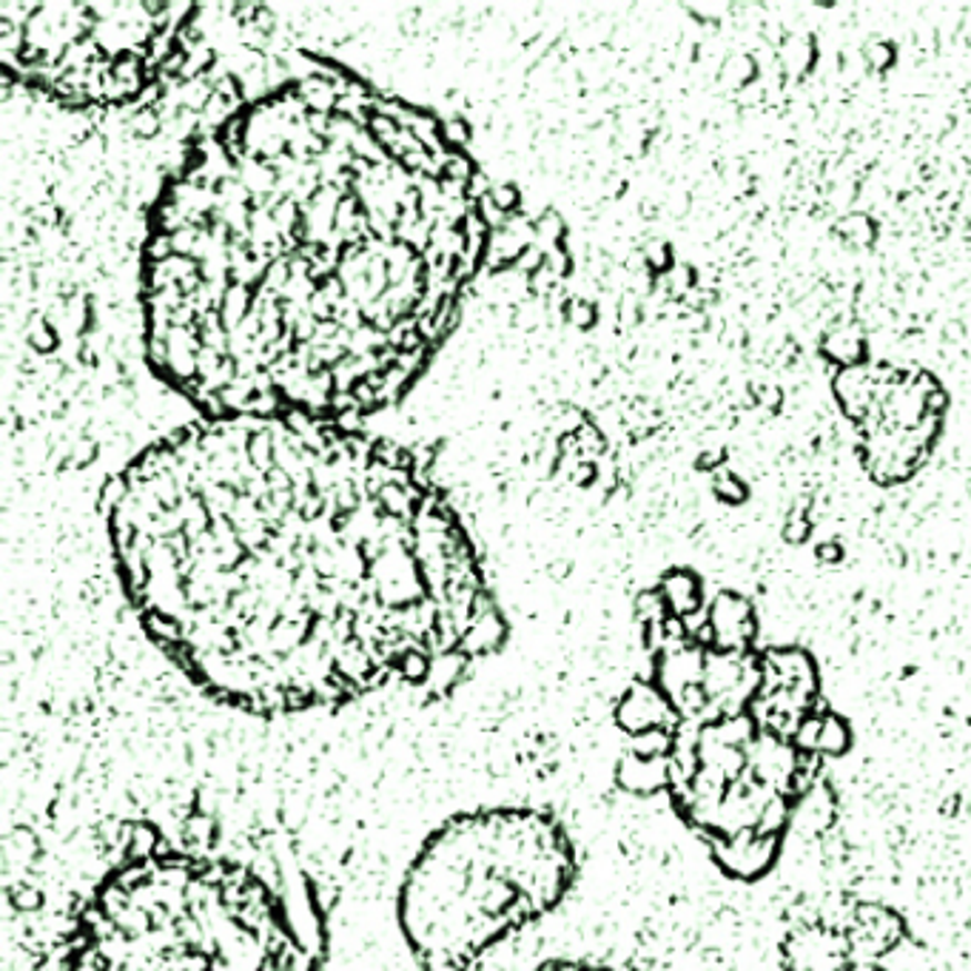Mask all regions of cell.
<instances>
[{
	"label": "cell",
	"mask_w": 971,
	"mask_h": 971,
	"mask_svg": "<svg viewBox=\"0 0 971 971\" xmlns=\"http://www.w3.org/2000/svg\"><path fill=\"white\" fill-rule=\"evenodd\" d=\"M320 949L243 860L132 843L80 909L60 971H320Z\"/></svg>",
	"instance_id": "obj_3"
},
{
	"label": "cell",
	"mask_w": 971,
	"mask_h": 971,
	"mask_svg": "<svg viewBox=\"0 0 971 971\" xmlns=\"http://www.w3.org/2000/svg\"><path fill=\"white\" fill-rule=\"evenodd\" d=\"M538 971H610L601 969V965H587V963H547Z\"/></svg>",
	"instance_id": "obj_6"
},
{
	"label": "cell",
	"mask_w": 971,
	"mask_h": 971,
	"mask_svg": "<svg viewBox=\"0 0 971 971\" xmlns=\"http://www.w3.org/2000/svg\"><path fill=\"white\" fill-rule=\"evenodd\" d=\"M576 880V849L545 809L453 815L407 863L396 920L422 971H476L490 949L550 914Z\"/></svg>",
	"instance_id": "obj_4"
},
{
	"label": "cell",
	"mask_w": 971,
	"mask_h": 971,
	"mask_svg": "<svg viewBox=\"0 0 971 971\" xmlns=\"http://www.w3.org/2000/svg\"><path fill=\"white\" fill-rule=\"evenodd\" d=\"M487 245L451 125L311 69L198 138L151 205L145 356L211 419L342 422L414 387Z\"/></svg>",
	"instance_id": "obj_1"
},
{
	"label": "cell",
	"mask_w": 971,
	"mask_h": 971,
	"mask_svg": "<svg viewBox=\"0 0 971 971\" xmlns=\"http://www.w3.org/2000/svg\"><path fill=\"white\" fill-rule=\"evenodd\" d=\"M191 12L189 7L3 3V67L20 83L63 103H129L174 69Z\"/></svg>",
	"instance_id": "obj_5"
},
{
	"label": "cell",
	"mask_w": 971,
	"mask_h": 971,
	"mask_svg": "<svg viewBox=\"0 0 971 971\" xmlns=\"http://www.w3.org/2000/svg\"><path fill=\"white\" fill-rule=\"evenodd\" d=\"M120 585L200 692L251 716L451 692L507 624L445 493L342 422L205 419L105 490Z\"/></svg>",
	"instance_id": "obj_2"
}]
</instances>
